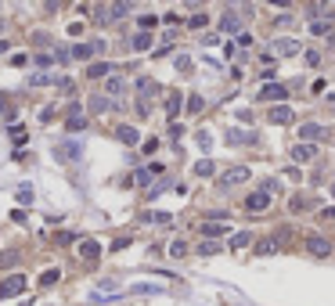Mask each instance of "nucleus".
<instances>
[{
  "label": "nucleus",
  "mask_w": 335,
  "mask_h": 306,
  "mask_svg": "<svg viewBox=\"0 0 335 306\" xmlns=\"http://www.w3.org/2000/svg\"><path fill=\"white\" fill-rule=\"evenodd\" d=\"M25 288H29V281L22 274H7V278L0 281V299H14V296H22Z\"/></svg>",
  "instance_id": "1"
},
{
  "label": "nucleus",
  "mask_w": 335,
  "mask_h": 306,
  "mask_svg": "<svg viewBox=\"0 0 335 306\" xmlns=\"http://www.w3.org/2000/svg\"><path fill=\"white\" fill-rule=\"evenodd\" d=\"M332 130L328 126H321V122H303L299 126V144H314V141H325Z\"/></svg>",
  "instance_id": "2"
},
{
  "label": "nucleus",
  "mask_w": 335,
  "mask_h": 306,
  "mask_svg": "<svg viewBox=\"0 0 335 306\" xmlns=\"http://www.w3.org/2000/svg\"><path fill=\"white\" fill-rule=\"evenodd\" d=\"M105 51V43L101 40H90V43H76L72 47V58H80V61H90L94 54H101Z\"/></svg>",
  "instance_id": "3"
},
{
  "label": "nucleus",
  "mask_w": 335,
  "mask_h": 306,
  "mask_svg": "<svg viewBox=\"0 0 335 306\" xmlns=\"http://www.w3.org/2000/svg\"><path fill=\"white\" fill-rule=\"evenodd\" d=\"M54 155L62 159V162H76V159L83 155V148H80V141H62V144L54 148Z\"/></svg>",
  "instance_id": "4"
},
{
  "label": "nucleus",
  "mask_w": 335,
  "mask_h": 306,
  "mask_svg": "<svg viewBox=\"0 0 335 306\" xmlns=\"http://www.w3.org/2000/svg\"><path fill=\"white\" fill-rule=\"evenodd\" d=\"M249 180V166H234L220 177V188H234V184H245Z\"/></svg>",
  "instance_id": "5"
},
{
  "label": "nucleus",
  "mask_w": 335,
  "mask_h": 306,
  "mask_svg": "<svg viewBox=\"0 0 335 306\" xmlns=\"http://www.w3.org/2000/svg\"><path fill=\"white\" fill-rule=\"evenodd\" d=\"M307 252L310 256H328L332 252V241L321 238V234H307Z\"/></svg>",
  "instance_id": "6"
},
{
  "label": "nucleus",
  "mask_w": 335,
  "mask_h": 306,
  "mask_svg": "<svg viewBox=\"0 0 335 306\" xmlns=\"http://www.w3.org/2000/svg\"><path fill=\"white\" fill-rule=\"evenodd\" d=\"M260 98H263V101H285V98H288V87H285V83H263Z\"/></svg>",
  "instance_id": "7"
},
{
  "label": "nucleus",
  "mask_w": 335,
  "mask_h": 306,
  "mask_svg": "<svg viewBox=\"0 0 335 306\" xmlns=\"http://www.w3.org/2000/svg\"><path fill=\"white\" fill-rule=\"evenodd\" d=\"M267 205H270V195H267V191H252V195L245 198V209H249V212H260V209H267Z\"/></svg>",
  "instance_id": "8"
},
{
  "label": "nucleus",
  "mask_w": 335,
  "mask_h": 306,
  "mask_svg": "<svg viewBox=\"0 0 335 306\" xmlns=\"http://www.w3.org/2000/svg\"><path fill=\"white\" fill-rule=\"evenodd\" d=\"M65 126H69V133H76V130H83V126H87V119H83V108H80V104H69V122H65Z\"/></svg>",
  "instance_id": "9"
},
{
  "label": "nucleus",
  "mask_w": 335,
  "mask_h": 306,
  "mask_svg": "<svg viewBox=\"0 0 335 306\" xmlns=\"http://www.w3.org/2000/svg\"><path fill=\"white\" fill-rule=\"evenodd\" d=\"M80 256L87 259V263H98V256H101V245H98L94 238H87V241H80Z\"/></svg>",
  "instance_id": "10"
},
{
  "label": "nucleus",
  "mask_w": 335,
  "mask_h": 306,
  "mask_svg": "<svg viewBox=\"0 0 335 306\" xmlns=\"http://www.w3.org/2000/svg\"><path fill=\"white\" fill-rule=\"evenodd\" d=\"M267 119L281 126V122H288V119H292V104H274V108L267 112Z\"/></svg>",
  "instance_id": "11"
},
{
  "label": "nucleus",
  "mask_w": 335,
  "mask_h": 306,
  "mask_svg": "<svg viewBox=\"0 0 335 306\" xmlns=\"http://www.w3.org/2000/svg\"><path fill=\"white\" fill-rule=\"evenodd\" d=\"M162 173V166L155 162V166H148V170H137L133 173V184H141V188H148V184H151V177H159Z\"/></svg>",
  "instance_id": "12"
},
{
  "label": "nucleus",
  "mask_w": 335,
  "mask_h": 306,
  "mask_svg": "<svg viewBox=\"0 0 335 306\" xmlns=\"http://www.w3.org/2000/svg\"><path fill=\"white\" fill-rule=\"evenodd\" d=\"M137 94H141V104L151 98V94H159V87H155V80H148V76H141L137 80Z\"/></svg>",
  "instance_id": "13"
},
{
  "label": "nucleus",
  "mask_w": 335,
  "mask_h": 306,
  "mask_svg": "<svg viewBox=\"0 0 335 306\" xmlns=\"http://www.w3.org/2000/svg\"><path fill=\"white\" fill-rule=\"evenodd\" d=\"M220 29H223V33H238L241 36V18H238L234 11H227L223 18H220Z\"/></svg>",
  "instance_id": "14"
},
{
  "label": "nucleus",
  "mask_w": 335,
  "mask_h": 306,
  "mask_svg": "<svg viewBox=\"0 0 335 306\" xmlns=\"http://www.w3.org/2000/svg\"><path fill=\"white\" fill-rule=\"evenodd\" d=\"M314 155H317L314 144H296V148H292V159H296V162H310Z\"/></svg>",
  "instance_id": "15"
},
{
  "label": "nucleus",
  "mask_w": 335,
  "mask_h": 306,
  "mask_svg": "<svg viewBox=\"0 0 335 306\" xmlns=\"http://www.w3.org/2000/svg\"><path fill=\"white\" fill-rule=\"evenodd\" d=\"M115 69L109 65V61H94V65H90L87 69V76H90V80H101V76H112Z\"/></svg>",
  "instance_id": "16"
},
{
  "label": "nucleus",
  "mask_w": 335,
  "mask_h": 306,
  "mask_svg": "<svg viewBox=\"0 0 335 306\" xmlns=\"http://www.w3.org/2000/svg\"><path fill=\"white\" fill-rule=\"evenodd\" d=\"M115 137H119L123 144H137V141H141V133H137L133 126H119V130H115Z\"/></svg>",
  "instance_id": "17"
},
{
  "label": "nucleus",
  "mask_w": 335,
  "mask_h": 306,
  "mask_svg": "<svg viewBox=\"0 0 335 306\" xmlns=\"http://www.w3.org/2000/svg\"><path fill=\"white\" fill-rule=\"evenodd\" d=\"M18 259H22V252H18V249H4V252H0V270H4V267H14Z\"/></svg>",
  "instance_id": "18"
},
{
  "label": "nucleus",
  "mask_w": 335,
  "mask_h": 306,
  "mask_svg": "<svg viewBox=\"0 0 335 306\" xmlns=\"http://www.w3.org/2000/svg\"><path fill=\"white\" fill-rule=\"evenodd\" d=\"M105 90H109V98H119L126 90V83L119 80V76H109V83H105Z\"/></svg>",
  "instance_id": "19"
},
{
  "label": "nucleus",
  "mask_w": 335,
  "mask_h": 306,
  "mask_svg": "<svg viewBox=\"0 0 335 306\" xmlns=\"http://www.w3.org/2000/svg\"><path fill=\"white\" fill-rule=\"evenodd\" d=\"M58 278H62V270L51 267V270H43V274H40V285H43V288H51V285H58Z\"/></svg>",
  "instance_id": "20"
},
{
  "label": "nucleus",
  "mask_w": 335,
  "mask_h": 306,
  "mask_svg": "<svg viewBox=\"0 0 335 306\" xmlns=\"http://www.w3.org/2000/svg\"><path fill=\"white\" fill-rule=\"evenodd\" d=\"M256 252H260V256L278 252V241H274V238H260V241H256Z\"/></svg>",
  "instance_id": "21"
},
{
  "label": "nucleus",
  "mask_w": 335,
  "mask_h": 306,
  "mask_svg": "<svg viewBox=\"0 0 335 306\" xmlns=\"http://www.w3.org/2000/svg\"><path fill=\"white\" fill-rule=\"evenodd\" d=\"M166 112H170V115L180 112V94H177V90H170V94H166Z\"/></svg>",
  "instance_id": "22"
},
{
  "label": "nucleus",
  "mask_w": 335,
  "mask_h": 306,
  "mask_svg": "<svg viewBox=\"0 0 335 306\" xmlns=\"http://www.w3.org/2000/svg\"><path fill=\"white\" fill-rule=\"evenodd\" d=\"M278 54H299V40H278Z\"/></svg>",
  "instance_id": "23"
},
{
  "label": "nucleus",
  "mask_w": 335,
  "mask_h": 306,
  "mask_svg": "<svg viewBox=\"0 0 335 306\" xmlns=\"http://www.w3.org/2000/svg\"><path fill=\"white\" fill-rule=\"evenodd\" d=\"M249 241H252V234H245V231H238V234H231V241H227V245H231V249H245Z\"/></svg>",
  "instance_id": "24"
},
{
  "label": "nucleus",
  "mask_w": 335,
  "mask_h": 306,
  "mask_svg": "<svg viewBox=\"0 0 335 306\" xmlns=\"http://www.w3.org/2000/svg\"><path fill=\"white\" fill-rule=\"evenodd\" d=\"M202 234H206L209 241H217V238L223 234V223H206V227H202Z\"/></svg>",
  "instance_id": "25"
},
{
  "label": "nucleus",
  "mask_w": 335,
  "mask_h": 306,
  "mask_svg": "<svg viewBox=\"0 0 335 306\" xmlns=\"http://www.w3.org/2000/svg\"><path fill=\"white\" fill-rule=\"evenodd\" d=\"M195 252H199V256H217V252H220V245L206 238V241H202V245H199V249H195Z\"/></svg>",
  "instance_id": "26"
},
{
  "label": "nucleus",
  "mask_w": 335,
  "mask_h": 306,
  "mask_svg": "<svg viewBox=\"0 0 335 306\" xmlns=\"http://www.w3.org/2000/svg\"><path fill=\"white\" fill-rule=\"evenodd\" d=\"M151 47V33H137L133 36V51H148Z\"/></svg>",
  "instance_id": "27"
},
{
  "label": "nucleus",
  "mask_w": 335,
  "mask_h": 306,
  "mask_svg": "<svg viewBox=\"0 0 335 306\" xmlns=\"http://www.w3.org/2000/svg\"><path fill=\"white\" fill-rule=\"evenodd\" d=\"M188 25H191V29H206V25H209V14H206V11L191 14V18H188Z\"/></svg>",
  "instance_id": "28"
},
{
  "label": "nucleus",
  "mask_w": 335,
  "mask_h": 306,
  "mask_svg": "<svg viewBox=\"0 0 335 306\" xmlns=\"http://www.w3.org/2000/svg\"><path fill=\"white\" fill-rule=\"evenodd\" d=\"M109 108H112L109 98H90V112H109Z\"/></svg>",
  "instance_id": "29"
},
{
  "label": "nucleus",
  "mask_w": 335,
  "mask_h": 306,
  "mask_svg": "<svg viewBox=\"0 0 335 306\" xmlns=\"http://www.w3.org/2000/svg\"><path fill=\"white\" fill-rule=\"evenodd\" d=\"M195 173H199V177H213V173H217V166H213L209 159L206 162H195Z\"/></svg>",
  "instance_id": "30"
},
{
  "label": "nucleus",
  "mask_w": 335,
  "mask_h": 306,
  "mask_svg": "<svg viewBox=\"0 0 335 306\" xmlns=\"http://www.w3.org/2000/svg\"><path fill=\"white\" fill-rule=\"evenodd\" d=\"M310 33L314 36H328L332 33V22H310Z\"/></svg>",
  "instance_id": "31"
},
{
  "label": "nucleus",
  "mask_w": 335,
  "mask_h": 306,
  "mask_svg": "<svg viewBox=\"0 0 335 306\" xmlns=\"http://www.w3.org/2000/svg\"><path fill=\"white\" fill-rule=\"evenodd\" d=\"M126 11H130V4H112V7H109V22H115V18H123Z\"/></svg>",
  "instance_id": "32"
},
{
  "label": "nucleus",
  "mask_w": 335,
  "mask_h": 306,
  "mask_svg": "<svg viewBox=\"0 0 335 306\" xmlns=\"http://www.w3.org/2000/svg\"><path fill=\"white\" fill-rule=\"evenodd\" d=\"M155 14H141V18H137V25H141V33H148V29H155Z\"/></svg>",
  "instance_id": "33"
},
{
  "label": "nucleus",
  "mask_w": 335,
  "mask_h": 306,
  "mask_svg": "<svg viewBox=\"0 0 335 306\" xmlns=\"http://www.w3.org/2000/svg\"><path fill=\"white\" fill-rule=\"evenodd\" d=\"M202 108H206V101L199 94H188V112H202Z\"/></svg>",
  "instance_id": "34"
},
{
  "label": "nucleus",
  "mask_w": 335,
  "mask_h": 306,
  "mask_svg": "<svg viewBox=\"0 0 335 306\" xmlns=\"http://www.w3.org/2000/svg\"><path fill=\"white\" fill-rule=\"evenodd\" d=\"M170 252H173L177 259H180V256H188V241H184V238H177V241L170 245Z\"/></svg>",
  "instance_id": "35"
},
{
  "label": "nucleus",
  "mask_w": 335,
  "mask_h": 306,
  "mask_svg": "<svg viewBox=\"0 0 335 306\" xmlns=\"http://www.w3.org/2000/svg\"><path fill=\"white\" fill-rule=\"evenodd\" d=\"M18 202H22V205L33 202V188H29V184H22V188H18Z\"/></svg>",
  "instance_id": "36"
},
{
  "label": "nucleus",
  "mask_w": 335,
  "mask_h": 306,
  "mask_svg": "<svg viewBox=\"0 0 335 306\" xmlns=\"http://www.w3.org/2000/svg\"><path fill=\"white\" fill-rule=\"evenodd\" d=\"M7 133H11V141H22V144H25V130H22V126H11Z\"/></svg>",
  "instance_id": "37"
},
{
  "label": "nucleus",
  "mask_w": 335,
  "mask_h": 306,
  "mask_svg": "<svg viewBox=\"0 0 335 306\" xmlns=\"http://www.w3.org/2000/svg\"><path fill=\"white\" fill-rule=\"evenodd\" d=\"M162 191H166V180H162V184H155V188H151V191H148V198H159Z\"/></svg>",
  "instance_id": "38"
},
{
  "label": "nucleus",
  "mask_w": 335,
  "mask_h": 306,
  "mask_svg": "<svg viewBox=\"0 0 335 306\" xmlns=\"http://www.w3.org/2000/svg\"><path fill=\"white\" fill-rule=\"evenodd\" d=\"M321 220H335V205H328V209H321Z\"/></svg>",
  "instance_id": "39"
},
{
  "label": "nucleus",
  "mask_w": 335,
  "mask_h": 306,
  "mask_svg": "<svg viewBox=\"0 0 335 306\" xmlns=\"http://www.w3.org/2000/svg\"><path fill=\"white\" fill-rule=\"evenodd\" d=\"M7 47H11V43H7V40H0V54H7Z\"/></svg>",
  "instance_id": "40"
},
{
  "label": "nucleus",
  "mask_w": 335,
  "mask_h": 306,
  "mask_svg": "<svg viewBox=\"0 0 335 306\" xmlns=\"http://www.w3.org/2000/svg\"><path fill=\"white\" fill-rule=\"evenodd\" d=\"M0 108H4V94H0Z\"/></svg>",
  "instance_id": "41"
},
{
  "label": "nucleus",
  "mask_w": 335,
  "mask_h": 306,
  "mask_svg": "<svg viewBox=\"0 0 335 306\" xmlns=\"http://www.w3.org/2000/svg\"><path fill=\"white\" fill-rule=\"evenodd\" d=\"M332 198H335V184H332Z\"/></svg>",
  "instance_id": "42"
},
{
  "label": "nucleus",
  "mask_w": 335,
  "mask_h": 306,
  "mask_svg": "<svg viewBox=\"0 0 335 306\" xmlns=\"http://www.w3.org/2000/svg\"><path fill=\"white\" fill-rule=\"evenodd\" d=\"M0 29H4V18H0Z\"/></svg>",
  "instance_id": "43"
}]
</instances>
